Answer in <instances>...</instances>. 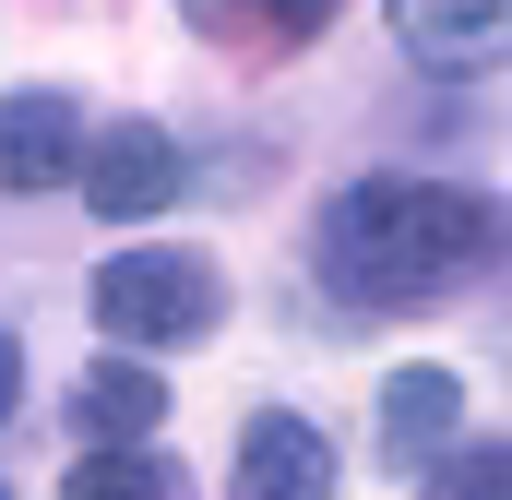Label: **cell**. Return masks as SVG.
<instances>
[{
    "instance_id": "cell-7",
    "label": "cell",
    "mask_w": 512,
    "mask_h": 500,
    "mask_svg": "<svg viewBox=\"0 0 512 500\" xmlns=\"http://www.w3.org/2000/svg\"><path fill=\"white\" fill-rule=\"evenodd\" d=\"M72 429L84 441H155L167 429V370L155 358H96L72 381Z\"/></svg>"
},
{
    "instance_id": "cell-9",
    "label": "cell",
    "mask_w": 512,
    "mask_h": 500,
    "mask_svg": "<svg viewBox=\"0 0 512 500\" xmlns=\"http://www.w3.org/2000/svg\"><path fill=\"white\" fill-rule=\"evenodd\" d=\"M60 500H191V477H179V453H155V441H96V453L60 477Z\"/></svg>"
},
{
    "instance_id": "cell-4",
    "label": "cell",
    "mask_w": 512,
    "mask_h": 500,
    "mask_svg": "<svg viewBox=\"0 0 512 500\" xmlns=\"http://www.w3.org/2000/svg\"><path fill=\"white\" fill-rule=\"evenodd\" d=\"M227 500H334V441L298 417V405H262L239 429V477Z\"/></svg>"
},
{
    "instance_id": "cell-2",
    "label": "cell",
    "mask_w": 512,
    "mask_h": 500,
    "mask_svg": "<svg viewBox=\"0 0 512 500\" xmlns=\"http://www.w3.org/2000/svg\"><path fill=\"white\" fill-rule=\"evenodd\" d=\"M96 322H108V346H203L215 322H227V274L203 262V250H108L96 262Z\"/></svg>"
},
{
    "instance_id": "cell-12",
    "label": "cell",
    "mask_w": 512,
    "mask_h": 500,
    "mask_svg": "<svg viewBox=\"0 0 512 500\" xmlns=\"http://www.w3.org/2000/svg\"><path fill=\"white\" fill-rule=\"evenodd\" d=\"M12 405H24V346L0 334V417H12Z\"/></svg>"
},
{
    "instance_id": "cell-8",
    "label": "cell",
    "mask_w": 512,
    "mask_h": 500,
    "mask_svg": "<svg viewBox=\"0 0 512 500\" xmlns=\"http://www.w3.org/2000/svg\"><path fill=\"white\" fill-rule=\"evenodd\" d=\"M453 417H465L453 370H393V381H382V441H393V465H441V453H453Z\"/></svg>"
},
{
    "instance_id": "cell-11",
    "label": "cell",
    "mask_w": 512,
    "mask_h": 500,
    "mask_svg": "<svg viewBox=\"0 0 512 500\" xmlns=\"http://www.w3.org/2000/svg\"><path fill=\"white\" fill-rule=\"evenodd\" d=\"M429 500H512V465L489 441H453V453L429 465Z\"/></svg>"
},
{
    "instance_id": "cell-5",
    "label": "cell",
    "mask_w": 512,
    "mask_h": 500,
    "mask_svg": "<svg viewBox=\"0 0 512 500\" xmlns=\"http://www.w3.org/2000/svg\"><path fill=\"white\" fill-rule=\"evenodd\" d=\"M84 155V108L60 84H12L0 96V191H60Z\"/></svg>"
},
{
    "instance_id": "cell-10",
    "label": "cell",
    "mask_w": 512,
    "mask_h": 500,
    "mask_svg": "<svg viewBox=\"0 0 512 500\" xmlns=\"http://www.w3.org/2000/svg\"><path fill=\"white\" fill-rule=\"evenodd\" d=\"M215 36H251V48H298V36H322L334 24V0H191Z\"/></svg>"
},
{
    "instance_id": "cell-13",
    "label": "cell",
    "mask_w": 512,
    "mask_h": 500,
    "mask_svg": "<svg viewBox=\"0 0 512 500\" xmlns=\"http://www.w3.org/2000/svg\"><path fill=\"white\" fill-rule=\"evenodd\" d=\"M0 500H12V489H0Z\"/></svg>"
},
{
    "instance_id": "cell-6",
    "label": "cell",
    "mask_w": 512,
    "mask_h": 500,
    "mask_svg": "<svg viewBox=\"0 0 512 500\" xmlns=\"http://www.w3.org/2000/svg\"><path fill=\"white\" fill-rule=\"evenodd\" d=\"M393 36H405V60H429V72H501L512 0H393Z\"/></svg>"
},
{
    "instance_id": "cell-3",
    "label": "cell",
    "mask_w": 512,
    "mask_h": 500,
    "mask_svg": "<svg viewBox=\"0 0 512 500\" xmlns=\"http://www.w3.org/2000/svg\"><path fill=\"white\" fill-rule=\"evenodd\" d=\"M179 131H155V120H108V131H84V155H72V191L108 215V227H155L167 203H179Z\"/></svg>"
},
{
    "instance_id": "cell-1",
    "label": "cell",
    "mask_w": 512,
    "mask_h": 500,
    "mask_svg": "<svg viewBox=\"0 0 512 500\" xmlns=\"http://www.w3.org/2000/svg\"><path fill=\"white\" fill-rule=\"evenodd\" d=\"M501 215L465 179H358L322 203V286L358 310H429L465 274H489Z\"/></svg>"
}]
</instances>
